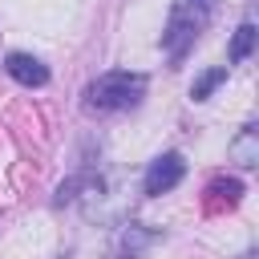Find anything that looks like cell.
I'll return each instance as SVG.
<instances>
[{
  "label": "cell",
  "mask_w": 259,
  "mask_h": 259,
  "mask_svg": "<svg viewBox=\"0 0 259 259\" xmlns=\"http://www.w3.org/2000/svg\"><path fill=\"white\" fill-rule=\"evenodd\" d=\"M142 97H146V73H130V69L101 73L85 85L89 113H121V109H134Z\"/></svg>",
  "instance_id": "cell-1"
},
{
  "label": "cell",
  "mask_w": 259,
  "mask_h": 259,
  "mask_svg": "<svg viewBox=\"0 0 259 259\" xmlns=\"http://www.w3.org/2000/svg\"><path fill=\"white\" fill-rule=\"evenodd\" d=\"M210 8H214V0H174L170 20H166V28H162V49H166L174 61H182L186 49L194 45V36L206 28Z\"/></svg>",
  "instance_id": "cell-2"
},
{
  "label": "cell",
  "mask_w": 259,
  "mask_h": 259,
  "mask_svg": "<svg viewBox=\"0 0 259 259\" xmlns=\"http://www.w3.org/2000/svg\"><path fill=\"white\" fill-rule=\"evenodd\" d=\"M182 178H186V162H182V154L166 150V154H158V158L150 162V170H146V186H142V190H146L150 198H158V194L174 190Z\"/></svg>",
  "instance_id": "cell-3"
},
{
  "label": "cell",
  "mask_w": 259,
  "mask_h": 259,
  "mask_svg": "<svg viewBox=\"0 0 259 259\" xmlns=\"http://www.w3.org/2000/svg\"><path fill=\"white\" fill-rule=\"evenodd\" d=\"M4 69H8V77H12L16 85H24V89L49 85V65H45L40 57H32V53H8V57H4Z\"/></svg>",
  "instance_id": "cell-4"
},
{
  "label": "cell",
  "mask_w": 259,
  "mask_h": 259,
  "mask_svg": "<svg viewBox=\"0 0 259 259\" xmlns=\"http://www.w3.org/2000/svg\"><path fill=\"white\" fill-rule=\"evenodd\" d=\"M227 154H231V162H239V166H255V162H259V130H255V125H243L239 138L227 146Z\"/></svg>",
  "instance_id": "cell-5"
},
{
  "label": "cell",
  "mask_w": 259,
  "mask_h": 259,
  "mask_svg": "<svg viewBox=\"0 0 259 259\" xmlns=\"http://www.w3.org/2000/svg\"><path fill=\"white\" fill-rule=\"evenodd\" d=\"M206 194H210V198H206L210 210H223V206L231 210V206H239V198H243V182H239V178H214V182L206 186Z\"/></svg>",
  "instance_id": "cell-6"
},
{
  "label": "cell",
  "mask_w": 259,
  "mask_h": 259,
  "mask_svg": "<svg viewBox=\"0 0 259 259\" xmlns=\"http://www.w3.org/2000/svg\"><path fill=\"white\" fill-rule=\"evenodd\" d=\"M255 36H259V32H255V24H251V20H243V24L235 28V36H231V53H227V57H231V61H247V57H251V49H255Z\"/></svg>",
  "instance_id": "cell-7"
},
{
  "label": "cell",
  "mask_w": 259,
  "mask_h": 259,
  "mask_svg": "<svg viewBox=\"0 0 259 259\" xmlns=\"http://www.w3.org/2000/svg\"><path fill=\"white\" fill-rule=\"evenodd\" d=\"M223 81H227V65H214V69H206L202 77H194V85H190V97H194V101H206V97H210V93H214Z\"/></svg>",
  "instance_id": "cell-8"
},
{
  "label": "cell",
  "mask_w": 259,
  "mask_h": 259,
  "mask_svg": "<svg viewBox=\"0 0 259 259\" xmlns=\"http://www.w3.org/2000/svg\"><path fill=\"white\" fill-rule=\"evenodd\" d=\"M243 259H255V255H251V251H247V255H243Z\"/></svg>",
  "instance_id": "cell-9"
}]
</instances>
